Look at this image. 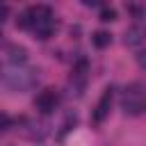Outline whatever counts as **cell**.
Returning a JSON list of instances; mask_svg holds the SVG:
<instances>
[{"label":"cell","mask_w":146,"mask_h":146,"mask_svg":"<svg viewBox=\"0 0 146 146\" xmlns=\"http://www.w3.org/2000/svg\"><path fill=\"white\" fill-rule=\"evenodd\" d=\"M121 107L125 114H132V116H139L144 112V87L141 82H132L125 87L123 91V98H121Z\"/></svg>","instance_id":"7a4b0ae2"},{"label":"cell","mask_w":146,"mask_h":146,"mask_svg":"<svg viewBox=\"0 0 146 146\" xmlns=\"http://www.w3.org/2000/svg\"><path fill=\"white\" fill-rule=\"evenodd\" d=\"M36 80H39V68L32 66H9L0 71V82L11 91H27L36 84Z\"/></svg>","instance_id":"6da1fadb"},{"label":"cell","mask_w":146,"mask_h":146,"mask_svg":"<svg viewBox=\"0 0 146 146\" xmlns=\"http://www.w3.org/2000/svg\"><path fill=\"white\" fill-rule=\"evenodd\" d=\"M91 43H94L96 48H107V46L112 43V36H110V32H105V30H96V32L91 34Z\"/></svg>","instance_id":"9c48e42d"},{"label":"cell","mask_w":146,"mask_h":146,"mask_svg":"<svg viewBox=\"0 0 146 146\" xmlns=\"http://www.w3.org/2000/svg\"><path fill=\"white\" fill-rule=\"evenodd\" d=\"M57 91L55 89H43V91H39L36 94V98H34V107L41 112V114H50L55 107H57Z\"/></svg>","instance_id":"277c9868"},{"label":"cell","mask_w":146,"mask_h":146,"mask_svg":"<svg viewBox=\"0 0 146 146\" xmlns=\"http://www.w3.org/2000/svg\"><path fill=\"white\" fill-rule=\"evenodd\" d=\"M7 11H9V9H7L5 5H0V23L5 21V16H7Z\"/></svg>","instance_id":"8fae6325"},{"label":"cell","mask_w":146,"mask_h":146,"mask_svg":"<svg viewBox=\"0 0 146 146\" xmlns=\"http://www.w3.org/2000/svg\"><path fill=\"white\" fill-rule=\"evenodd\" d=\"M110 107H112V89L107 87V89L103 91L100 100H98V103H96V107H94V114H91L94 123H103V121H105V116L110 114Z\"/></svg>","instance_id":"5b68a950"},{"label":"cell","mask_w":146,"mask_h":146,"mask_svg":"<svg viewBox=\"0 0 146 146\" xmlns=\"http://www.w3.org/2000/svg\"><path fill=\"white\" fill-rule=\"evenodd\" d=\"M114 18H116V11H114V9L105 7V9L100 11V21H105V23H107V21H114Z\"/></svg>","instance_id":"30bf717a"},{"label":"cell","mask_w":146,"mask_h":146,"mask_svg":"<svg viewBox=\"0 0 146 146\" xmlns=\"http://www.w3.org/2000/svg\"><path fill=\"white\" fill-rule=\"evenodd\" d=\"M141 41H144V30H141V25H132V27L125 32V43H128V46H141Z\"/></svg>","instance_id":"ba28073f"},{"label":"cell","mask_w":146,"mask_h":146,"mask_svg":"<svg viewBox=\"0 0 146 146\" xmlns=\"http://www.w3.org/2000/svg\"><path fill=\"white\" fill-rule=\"evenodd\" d=\"M55 30H57V23H55V18L50 16V18H41V21L32 27V34H34V39H39V41H46V39H50V36L55 34Z\"/></svg>","instance_id":"8992f818"},{"label":"cell","mask_w":146,"mask_h":146,"mask_svg":"<svg viewBox=\"0 0 146 146\" xmlns=\"http://www.w3.org/2000/svg\"><path fill=\"white\" fill-rule=\"evenodd\" d=\"M7 52H9L11 66H25V64H27V50H25L23 46H9Z\"/></svg>","instance_id":"52a82bcc"},{"label":"cell","mask_w":146,"mask_h":146,"mask_svg":"<svg viewBox=\"0 0 146 146\" xmlns=\"http://www.w3.org/2000/svg\"><path fill=\"white\" fill-rule=\"evenodd\" d=\"M52 16V11L48 9V7H43V5H36V7H27L21 16H18V21H16V25L18 27H23V30H32L41 18H50Z\"/></svg>","instance_id":"3957f363"}]
</instances>
